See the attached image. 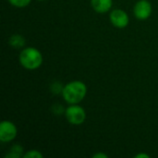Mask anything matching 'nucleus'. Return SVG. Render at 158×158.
Returning <instances> with one entry per match:
<instances>
[{"label":"nucleus","instance_id":"obj_1","mask_svg":"<svg viewBox=\"0 0 158 158\" xmlns=\"http://www.w3.org/2000/svg\"><path fill=\"white\" fill-rule=\"evenodd\" d=\"M87 93L86 85L81 81H73L62 88V96L69 105H76L81 102Z\"/></svg>","mask_w":158,"mask_h":158},{"label":"nucleus","instance_id":"obj_2","mask_svg":"<svg viewBox=\"0 0 158 158\" xmlns=\"http://www.w3.org/2000/svg\"><path fill=\"white\" fill-rule=\"evenodd\" d=\"M20 65L29 70H33L38 69L43 63V56L39 50L34 47L24 48L19 57Z\"/></svg>","mask_w":158,"mask_h":158},{"label":"nucleus","instance_id":"obj_3","mask_svg":"<svg viewBox=\"0 0 158 158\" xmlns=\"http://www.w3.org/2000/svg\"><path fill=\"white\" fill-rule=\"evenodd\" d=\"M65 116L68 121L72 125H81L85 121L86 118V113L85 110L76 105H70L65 111Z\"/></svg>","mask_w":158,"mask_h":158},{"label":"nucleus","instance_id":"obj_4","mask_svg":"<svg viewBox=\"0 0 158 158\" xmlns=\"http://www.w3.org/2000/svg\"><path fill=\"white\" fill-rule=\"evenodd\" d=\"M17 127L8 120H4L0 124V141L2 143H9L17 136Z\"/></svg>","mask_w":158,"mask_h":158},{"label":"nucleus","instance_id":"obj_5","mask_svg":"<svg viewBox=\"0 0 158 158\" xmlns=\"http://www.w3.org/2000/svg\"><path fill=\"white\" fill-rule=\"evenodd\" d=\"M133 12L138 19H147L152 14V5L147 0H140L135 4Z\"/></svg>","mask_w":158,"mask_h":158},{"label":"nucleus","instance_id":"obj_6","mask_svg":"<svg viewBox=\"0 0 158 158\" xmlns=\"http://www.w3.org/2000/svg\"><path fill=\"white\" fill-rule=\"evenodd\" d=\"M111 23L118 29H123L128 26L130 19L128 14L122 9H114L110 13Z\"/></svg>","mask_w":158,"mask_h":158},{"label":"nucleus","instance_id":"obj_7","mask_svg":"<svg viewBox=\"0 0 158 158\" xmlns=\"http://www.w3.org/2000/svg\"><path fill=\"white\" fill-rule=\"evenodd\" d=\"M93 8L98 13H106L112 6V0H91Z\"/></svg>","mask_w":158,"mask_h":158},{"label":"nucleus","instance_id":"obj_8","mask_svg":"<svg viewBox=\"0 0 158 158\" xmlns=\"http://www.w3.org/2000/svg\"><path fill=\"white\" fill-rule=\"evenodd\" d=\"M8 43L13 48H20L25 45V39L19 34H13L9 38Z\"/></svg>","mask_w":158,"mask_h":158},{"label":"nucleus","instance_id":"obj_9","mask_svg":"<svg viewBox=\"0 0 158 158\" xmlns=\"http://www.w3.org/2000/svg\"><path fill=\"white\" fill-rule=\"evenodd\" d=\"M23 153V147L20 146L19 144H15L13 145L10 150L9 153L7 155H6V158H19L21 156H23L22 155Z\"/></svg>","mask_w":158,"mask_h":158},{"label":"nucleus","instance_id":"obj_10","mask_svg":"<svg viewBox=\"0 0 158 158\" xmlns=\"http://www.w3.org/2000/svg\"><path fill=\"white\" fill-rule=\"evenodd\" d=\"M31 0H8V2L16 6V7H24V6H27L30 3H31Z\"/></svg>","mask_w":158,"mask_h":158},{"label":"nucleus","instance_id":"obj_11","mask_svg":"<svg viewBox=\"0 0 158 158\" xmlns=\"http://www.w3.org/2000/svg\"><path fill=\"white\" fill-rule=\"evenodd\" d=\"M23 157L24 158H42L43 157V155L37 151V150H31V151H28L26 154L23 155Z\"/></svg>","mask_w":158,"mask_h":158},{"label":"nucleus","instance_id":"obj_12","mask_svg":"<svg viewBox=\"0 0 158 158\" xmlns=\"http://www.w3.org/2000/svg\"><path fill=\"white\" fill-rule=\"evenodd\" d=\"M94 158H107V156L105 155L104 153H97L95 155H94Z\"/></svg>","mask_w":158,"mask_h":158},{"label":"nucleus","instance_id":"obj_13","mask_svg":"<svg viewBox=\"0 0 158 158\" xmlns=\"http://www.w3.org/2000/svg\"><path fill=\"white\" fill-rule=\"evenodd\" d=\"M150 156L147 154H138L137 156H135V158H149Z\"/></svg>","mask_w":158,"mask_h":158},{"label":"nucleus","instance_id":"obj_14","mask_svg":"<svg viewBox=\"0 0 158 158\" xmlns=\"http://www.w3.org/2000/svg\"><path fill=\"white\" fill-rule=\"evenodd\" d=\"M39 1H44V0H39Z\"/></svg>","mask_w":158,"mask_h":158}]
</instances>
